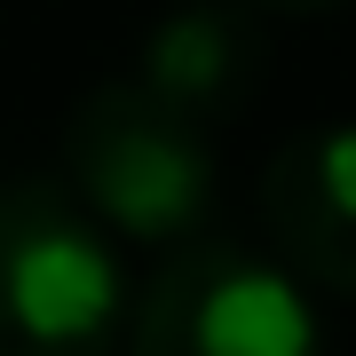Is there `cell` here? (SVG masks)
Returning a JSON list of instances; mask_svg holds the SVG:
<instances>
[{
	"instance_id": "cell-1",
	"label": "cell",
	"mask_w": 356,
	"mask_h": 356,
	"mask_svg": "<svg viewBox=\"0 0 356 356\" xmlns=\"http://www.w3.org/2000/svg\"><path fill=\"white\" fill-rule=\"evenodd\" d=\"M64 191L103 222V238L127 245H191L214 222V135L151 103L135 79H103L64 119Z\"/></svg>"
},
{
	"instance_id": "cell-2",
	"label": "cell",
	"mask_w": 356,
	"mask_h": 356,
	"mask_svg": "<svg viewBox=\"0 0 356 356\" xmlns=\"http://www.w3.org/2000/svg\"><path fill=\"white\" fill-rule=\"evenodd\" d=\"M127 332L119 238L56 175L0 182V356H111Z\"/></svg>"
},
{
	"instance_id": "cell-3",
	"label": "cell",
	"mask_w": 356,
	"mask_h": 356,
	"mask_svg": "<svg viewBox=\"0 0 356 356\" xmlns=\"http://www.w3.org/2000/svg\"><path fill=\"white\" fill-rule=\"evenodd\" d=\"M127 356H325V332L285 261L191 238L127 301Z\"/></svg>"
},
{
	"instance_id": "cell-4",
	"label": "cell",
	"mask_w": 356,
	"mask_h": 356,
	"mask_svg": "<svg viewBox=\"0 0 356 356\" xmlns=\"http://www.w3.org/2000/svg\"><path fill=\"white\" fill-rule=\"evenodd\" d=\"M261 222L301 285L356 301V119H325L277 143L261 175Z\"/></svg>"
},
{
	"instance_id": "cell-5",
	"label": "cell",
	"mask_w": 356,
	"mask_h": 356,
	"mask_svg": "<svg viewBox=\"0 0 356 356\" xmlns=\"http://www.w3.org/2000/svg\"><path fill=\"white\" fill-rule=\"evenodd\" d=\"M261 64H269V40L245 0H175L143 32L135 88L166 103L175 119H191L198 135H214L261 95Z\"/></svg>"
},
{
	"instance_id": "cell-6",
	"label": "cell",
	"mask_w": 356,
	"mask_h": 356,
	"mask_svg": "<svg viewBox=\"0 0 356 356\" xmlns=\"http://www.w3.org/2000/svg\"><path fill=\"white\" fill-rule=\"evenodd\" d=\"M245 8H277V16H325V8H348V0H245Z\"/></svg>"
}]
</instances>
